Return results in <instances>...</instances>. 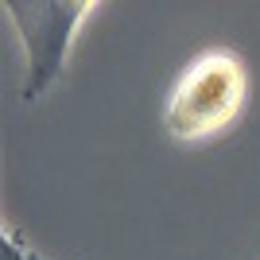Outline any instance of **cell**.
Returning a JSON list of instances; mask_svg holds the SVG:
<instances>
[{
    "mask_svg": "<svg viewBox=\"0 0 260 260\" xmlns=\"http://www.w3.org/2000/svg\"><path fill=\"white\" fill-rule=\"evenodd\" d=\"M249 98L245 62L233 51H206L186 66L167 98V132L175 140H206L241 117Z\"/></svg>",
    "mask_w": 260,
    "mask_h": 260,
    "instance_id": "1",
    "label": "cell"
},
{
    "mask_svg": "<svg viewBox=\"0 0 260 260\" xmlns=\"http://www.w3.org/2000/svg\"><path fill=\"white\" fill-rule=\"evenodd\" d=\"M23 47H27V78L20 101H35L58 82L78 27L93 12V0H4Z\"/></svg>",
    "mask_w": 260,
    "mask_h": 260,
    "instance_id": "2",
    "label": "cell"
},
{
    "mask_svg": "<svg viewBox=\"0 0 260 260\" xmlns=\"http://www.w3.org/2000/svg\"><path fill=\"white\" fill-rule=\"evenodd\" d=\"M0 260H39V256L27 249L23 233H16V229L4 225V237H0Z\"/></svg>",
    "mask_w": 260,
    "mask_h": 260,
    "instance_id": "3",
    "label": "cell"
}]
</instances>
